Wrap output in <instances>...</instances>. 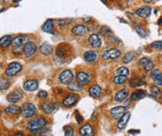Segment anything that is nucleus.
<instances>
[{
  "instance_id": "20e7f679",
  "label": "nucleus",
  "mask_w": 162,
  "mask_h": 136,
  "mask_svg": "<svg viewBox=\"0 0 162 136\" xmlns=\"http://www.w3.org/2000/svg\"><path fill=\"white\" fill-rule=\"evenodd\" d=\"M121 55V51L118 49H110L102 53V59L104 61H112L118 59Z\"/></svg>"
},
{
  "instance_id": "37998d69",
  "label": "nucleus",
  "mask_w": 162,
  "mask_h": 136,
  "mask_svg": "<svg viewBox=\"0 0 162 136\" xmlns=\"http://www.w3.org/2000/svg\"><path fill=\"white\" fill-rule=\"evenodd\" d=\"M76 119L77 121L78 124H81L83 122V118L81 117V115L78 113V111H76Z\"/></svg>"
},
{
  "instance_id": "c85d7f7f",
  "label": "nucleus",
  "mask_w": 162,
  "mask_h": 136,
  "mask_svg": "<svg viewBox=\"0 0 162 136\" xmlns=\"http://www.w3.org/2000/svg\"><path fill=\"white\" fill-rule=\"evenodd\" d=\"M41 107L43 109V111L47 114V115H50L51 114L54 109H55V104L54 103H42L41 104Z\"/></svg>"
},
{
  "instance_id": "4c0bfd02",
  "label": "nucleus",
  "mask_w": 162,
  "mask_h": 136,
  "mask_svg": "<svg viewBox=\"0 0 162 136\" xmlns=\"http://www.w3.org/2000/svg\"><path fill=\"white\" fill-rule=\"evenodd\" d=\"M68 90L71 91V92H81L82 91L80 85L78 83H73V82L68 85Z\"/></svg>"
},
{
  "instance_id": "f3484780",
  "label": "nucleus",
  "mask_w": 162,
  "mask_h": 136,
  "mask_svg": "<svg viewBox=\"0 0 162 136\" xmlns=\"http://www.w3.org/2000/svg\"><path fill=\"white\" fill-rule=\"evenodd\" d=\"M89 43H90L91 47H92L94 49H99L102 47V40H101L100 36L96 34H92L90 35Z\"/></svg>"
},
{
  "instance_id": "3c124183",
  "label": "nucleus",
  "mask_w": 162,
  "mask_h": 136,
  "mask_svg": "<svg viewBox=\"0 0 162 136\" xmlns=\"http://www.w3.org/2000/svg\"><path fill=\"white\" fill-rule=\"evenodd\" d=\"M157 1H158V0H157Z\"/></svg>"
},
{
  "instance_id": "393cba45",
  "label": "nucleus",
  "mask_w": 162,
  "mask_h": 136,
  "mask_svg": "<svg viewBox=\"0 0 162 136\" xmlns=\"http://www.w3.org/2000/svg\"><path fill=\"white\" fill-rule=\"evenodd\" d=\"M146 96V92L144 90H137L135 92H133L130 94V100L131 101H138L141 100L143 98H144Z\"/></svg>"
},
{
  "instance_id": "e433bc0d",
  "label": "nucleus",
  "mask_w": 162,
  "mask_h": 136,
  "mask_svg": "<svg viewBox=\"0 0 162 136\" xmlns=\"http://www.w3.org/2000/svg\"><path fill=\"white\" fill-rule=\"evenodd\" d=\"M150 90H151V92H152V94H153L154 96L159 97V98H160V97H161V95H162L161 91H160V89H159L157 85L152 86Z\"/></svg>"
},
{
  "instance_id": "9d476101",
  "label": "nucleus",
  "mask_w": 162,
  "mask_h": 136,
  "mask_svg": "<svg viewBox=\"0 0 162 136\" xmlns=\"http://www.w3.org/2000/svg\"><path fill=\"white\" fill-rule=\"evenodd\" d=\"M139 65L143 68V70H144L145 72L152 71L155 67L153 62L151 60H149L148 58H146V57H143V58H141L139 60Z\"/></svg>"
},
{
  "instance_id": "5701e85b",
  "label": "nucleus",
  "mask_w": 162,
  "mask_h": 136,
  "mask_svg": "<svg viewBox=\"0 0 162 136\" xmlns=\"http://www.w3.org/2000/svg\"><path fill=\"white\" fill-rule=\"evenodd\" d=\"M151 77H152L153 81L156 83V85L162 86V73H160L159 70H158V69L153 70L151 73Z\"/></svg>"
},
{
  "instance_id": "9b49d317",
  "label": "nucleus",
  "mask_w": 162,
  "mask_h": 136,
  "mask_svg": "<svg viewBox=\"0 0 162 136\" xmlns=\"http://www.w3.org/2000/svg\"><path fill=\"white\" fill-rule=\"evenodd\" d=\"M76 81L79 85L81 86H85L87 84H89L90 80H91V76L88 73L84 72V71H81V72H78L77 75H76Z\"/></svg>"
},
{
  "instance_id": "b1692460",
  "label": "nucleus",
  "mask_w": 162,
  "mask_h": 136,
  "mask_svg": "<svg viewBox=\"0 0 162 136\" xmlns=\"http://www.w3.org/2000/svg\"><path fill=\"white\" fill-rule=\"evenodd\" d=\"M135 13H136L139 17L145 19V18H147V17L150 16V14H151V8H150V7H144V8H138V9L135 11Z\"/></svg>"
},
{
  "instance_id": "f704fd0d",
  "label": "nucleus",
  "mask_w": 162,
  "mask_h": 136,
  "mask_svg": "<svg viewBox=\"0 0 162 136\" xmlns=\"http://www.w3.org/2000/svg\"><path fill=\"white\" fill-rule=\"evenodd\" d=\"M134 58H135L134 53H133L132 51H130V52H127V53L123 56L122 61H123V63H124V64H129V63H130L131 61H133V60H134Z\"/></svg>"
},
{
  "instance_id": "ea45409f",
  "label": "nucleus",
  "mask_w": 162,
  "mask_h": 136,
  "mask_svg": "<svg viewBox=\"0 0 162 136\" xmlns=\"http://www.w3.org/2000/svg\"><path fill=\"white\" fill-rule=\"evenodd\" d=\"M151 48L154 50H162V41H155L151 44Z\"/></svg>"
},
{
  "instance_id": "a878e982",
  "label": "nucleus",
  "mask_w": 162,
  "mask_h": 136,
  "mask_svg": "<svg viewBox=\"0 0 162 136\" xmlns=\"http://www.w3.org/2000/svg\"><path fill=\"white\" fill-rule=\"evenodd\" d=\"M89 93L93 98H99L101 96V94H102V89L98 84H94L90 88Z\"/></svg>"
},
{
  "instance_id": "4be33fe9",
  "label": "nucleus",
  "mask_w": 162,
  "mask_h": 136,
  "mask_svg": "<svg viewBox=\"0 0 162 136\" xmlns=\"http://www.w3.org/2000/svg\"><path fill=\"white\" fill-rule=\"evenodd\" d=\"M42 30L46 33H49V34H54V26H53V21L51 19H49L47 20L44 24L41 26Z\"/></svg>"
},
{
  "instance_id": "39448f33",
  "label": "nucleus",
  "mask_w": 162,
  "mask_h": 136,
  "mask_svg": "<svg viewBox=\"0 0 162 136\" xmlns=\"http://www.w3.org/2000/svg\"><path fill=\"white\" fill-rule=\"evenodd\" d=\"M36 112V107L31 102H25L22 107L23 118H31Z\"/></svg>"
},
{
  "instance_id": "4468645a",
  "label": "nucleus",
  "mask_w": 162,
  "mask_h": 136,
  "mask_svg": "<svg viewBox=\"0 0 162 136\" xmlns=\"http://www.w3.org/2000/svg\"><path fill=\"white\" fill-rule=\"evenodd\" d=\"M24 89L26 92H30L36 91L38 89V81L34 79H30V80L25 81L24 84Z\"/></svg>"
},
{
  "instance_id": "2f4dec72",
  "label": "nucleus",
  "mask_w": 162,
  "mask_h": 136,
  "mask_svg": "<svg viewBox=\"0 0 162 136\" xmlns=\"http://www.w3.org/2000/svg\"><path fill=\"white\" fill-rule=\"evenodd\" d=\"M134 28H135V31L140 34L142 37H145L147 35V32L145 31V29L139 24H134Z\"/></svg>"
},
{
  "instance_id": "c9c22d12",
  "label": "nucleus",
  "mask_w": 162,
  "mask_h": 136,
  "mask_svg": "<svg viewBox=\"0 0 162 136\" xmlns=\"http://www.w3.org/2000/svg\"><path fill=\"white\" fill-rule=\"evenodd\" d=\"M100 33L102 34V35H103L104 37H108L109 35L112 34V29L109 28L108 26L104 25V26H102L101 27V30H100Z\"/></svg>"
},
{
  "instance_id": "f8f14e48",
  "label": "nucleus",
  "mask_w": 162,
  "mask_h": 136,
  "mask_svg": "<svg viewBox=\"0 0 162 136\" xmlns=\"http://www.w3.org/2000/svg\"><path fill=\"white\" fill-rule=\"evenodd\" d=\"M125 112H126L125 106H117V107H114L110 110V115L115 119H119L124 115Z\"/></svg>"
},
{
  "instance_id": "09e8293b",
  "label": "nucleus",
  "mask_w": 162,
  "mask_h": 136,
  "mask_svg": "<svg viewBox=\"0 0 162 136\" xmlns=\"http://www.w3.org/2000/svg\"><path fill=\"white\" fill-rule=\"evenodd\" d=\"M102 2H106V1H108V0H102Z\"/></svg>"
},
{
  "instance_id": "423d86ee",
  "label": "nucleus",
  "mask_w": 162,
  "mask_h": 136,
  "mask_svg": "<svg viewBox=\"0 0 162 136\" xmlns=\"http://www.w3.org/2000/svg\"><path fill=\"white\" fill-rule=\"evenodd\" d=\"M22 69H23V66L21 64L14 62V63H10L8 65L5 73H6V76H13L16 74H18L20 71H22Z\"/></svg>"
},
{
  "instance_id": "a19ab883",
  "label": "nucleus",
  "mask_w": 162,
  "mask_h": 136,
  "mask_svg": "<svg viewBox=\"0 0 162 136\" xmlns=\"http://www.w3.org/2000/svg\"><path fill=\"white\" fill-rule=\"evenodd\" d=\"M65 136H74V130L70 126L65 127Z\"/></svg>"
},
{
  "instance_id": "7c9ffc66",
  "label": "nucleus",
  "mask_w": 162,
  "mask_h": 136,
  "mask_svg": "<svg viewBox=\"0 0 162 136\" xmlns=\"http://www.w3.org/2000/svg\"><path fill=\"white\" fill-rule=\"evenodd\" d=\"M10 86V81L7 77H0V91H5Z\"/></svg>"
},
{
  "instance_id": "8fccbe9b",
  "label": "nucleus",
  "mask_w": 162,
  "mask_h": 136,
  "mask_svg": "<svg viewBox=\"0 0 162 136\" xmlns=\"http://www.w3.org/2000/svg\"><path fill=\"white\" fill-rule=\"evenodd\" d=\"M40 136H46V135H44V134H43V135H40Z\"/></svg>"
},
{
  "instance_id": "cd10ccee",
  "label": "nucleus",
  "mask_w": 162,
  "mask_h": 136,
  "mask_svg": "<svg viewBox=\"0 0 162 136\" xmlns=\"http://www.w3.org/2000/svg\"><path fill=\"white\" fill-rule=\"evenodd\" d=\"M22 110V108L18 105H15V104H12V105H9L8 106L6 109H5V112L8 113V114H11V115H16L18 113H20Z\"/></svg>"
},
{
  "instance_id": "c03bdc74",
  "label": "nucleus",
  "mask_w": 162,
  "mask_h": 136,
  "mask_svg": "<svg viewBox=\"0 0 162 136\" xmlns=\"http://www.w3.org/2000/svg\"><path fill=\"white\" fill-rule=\"evenodd\" d=\"M23 135H24L23 132H17V133H14L12 136H23Z\"/></svg>"
},
{
  "instance_id": "473e14b6",
  "label": "nucleus",
  "mask_w": 162,
  "mask_h": 136,
  "mask_svg": "<svg viewBox=\"0 0 162 136\" xmlns=\"http://www.w3.org/2000/svg\"><path fill=\"white\" fill-rule=\"evenodd\" d=\"M127 77L128 76H116L113 79V82L116 85H122L127 81V79H128Z\"/></svg>"
},
{
  "instance_id": "bb28decb",
  "label": "nucleus",
  "mask_w": 162,
  "mask_h": 136,
  "mask_svg": "<svg viewBox=\"0 0 162 136\" xmlns=\"http://www.w3.org/2000/svg\"><path fill=\"white\" fill-rule=\"evenodd\" d=\"M129 84L132 88H138V87L144 85V80L141 77H133V78L130 79Z\"/></svg>"
},
{
  "instance_id": "aec40b11",
  "label": "nucleus",
  "mask_w": 162,
  "mask_h": 136,
  "mask_svg": "<svg viewBox=\"0 0 162 136\" xmlns=\"http://www.w3.org/2000/svg\"><path fill=\"white\" fill-rule=\"evenodd\" d=\"M83 57L85 59V61L90 62V63H93L97 60L98 57V51L96 50H88L83 54Z\"/></svg>"
},
{
  "instance_id": "412c9836",
  "label": "nucleus",
  "mask_w": 162,
  "mask_h": 136,
  "mask_svg": "<svg viewBox=\"0 0 162 136\" xmlns=\"http://www.w3.org/2000/svg\"><path fill=\"white\" fill-rule=\"evenodd\" d=\"M129 95V91L127 89H121L115 95V101L117 102H123Z\"/></svg>"
},
{
  "instance_id": "6e6552de",
  "label": "nucleus",
  "mask_w": 162,
  "mask_h": 136,
  "mask_svg": "<svg viewBox=\"0 0 162 136\" xmlns=\"http://www.w3.org/2000/svg\"><path fill=\"white\" fill-rule=\"evenodd\" d=\"M23 97H24V92L22 90L17 89L7 96V101L11 103H15V102H20L23 99Z\"/></svg>"
},
{
  "instance_id": "2eb2a0df",
  "label": "nucleus",
  "mask_w": 162,
  "mask_h": 136,
  "mask_svg": "<svg viewBox=\"0 0 162 136\" xmlns=\"http://www.w3.org/2000/svg\"><path fill=\"white\" fill-rule=\"evenodd\" d=\"M78 95L75 94V93H72V94H69L65 97L63 101V104L65 106H67V107H71L73 106L75 103H76V102L78 101Z\"/></svg>"
},
{
  "instance_id": "a211bd4d",
  "label": "nucleus",
  "mask_w": 162,
  "mask_h": 136,
  "mask_svg": "<svg viewBox=\"0 0 162 136\" xmlns=\"http://www.w3.org/2000/svg\"><path fill=\"white\" fill-rule=\"evenodd\" d=\"M78 133L80 136H93V128L91 124H85L79 129Z\"/></svg>"
},
{
  "instance_id": "dca6fc26",
  "label": "nucleus",
  "mask_w": 162,
  "mask_h": 136,
  "mask_svg": "<svg viewBox=\"0 0 162 136\" xmlns=\"http://www.w3.org/2000/svg\"><path fill=\"white\" fill-rule=\"evenodd\" d=\"M130 118V112H125L124 115L119 118L118 123V130H124L129 122Z\"/></svg>"
},
{
  "instance_id": "72a5a7b5",
  "label": "nucleus",
  "mask_w": 162,
  "mask_h": 136,
  "mask_svg": "<svg viewBox=\"0 0 162 136\" xmlns=\"http://www.w3.org/2000/svg\"><path fill=\"white\" fill-rule=\"evenodd\" d=\"M129 69L125 66H120L116 70V74L117 76H129Z\"/></svg>"
},
{
  "instance_id": "7ed1b4c3",
  "label": "nucleus",
  "mask_w": 162,
  "mask_h": 136,
  "mask_svg": "<svg viewBox=\"0 0 162 136\" xmlns=\"http://www.w3.org/2000/svg\"><path fill=\"white\" fill-rule=\"evenodd\" d=\"M25 36L24 35H18L16 36L12 42H11V45H12V51L13 53H15L16 55H19L22 53V51H24V41L25 40Z\"/></svg>"
},
{
  "instance_id": "de8ad7c7",
  "label": "nucleus",
  "mask_w": 162,
  "mask_h": 136,
  "mask_svg": "<svg viewBox=\"0 0 162 136\" xmlns=\"http://www.w3.org/2000/svg\"><path fill=\"white\" fill-rule=\"evenodd\" d=\"M19 1H21V0H14V1H13V2H15V3H18V2H19Z\"/></svg>"
},
{
  "instance_id": "a18cd8bd",
  "label": "nucleus",
  "mask_w": 162,
  "mask_h": 136,
  "mask_svg": "<svg viewBox=\"0 0 162 136\" xmlns=\"http://www.w3.org/2000/svg\"><path fill=\"white\" fill-rule=\"evenodd\" d=\"M129 133H140V131H133V130H130V131H129Z\"/></svg>"
},
{
  "instance_id": "49530a36",
  "label": "nucleus",
  "mask_w": 162,
  "mask_h": 136,
  "mask_svg": "<svg viewBox=\"0 0 162 136\" xmlns=\"http://www.w3.org/2000/svg\"><path fill=\"white\" fill-rule=\"evenodd\" d=\"M144 3H151L152 2V0H143Z\"/></svg>"
},
{
  "instance_id": "0eeeda50",
  "label": "nucleus",
  "mask_w": 162,
  "mask_h": 136,
  "mask_svg": "<svg viewBox=\"0 0 162 136\" xmlns=\"http://www.w3.org/2000/svg\"><path fill=\"white\" fill-rule=\"evenodd\" d=\"M37 50V46L34 42L33 41H28L25 43L24 45V53L25 55V57L27 58H30L34 55V53L36 52Z\"/></svg>"
},
{
  "instance_id": "f03ea898",
  "label": "nucleus",
  "mask_w": 162,
  "mask_h": 136,
  "mask_svg": "<svg viewBox=\"0 0 162 136\" xmlns=\"http://www.w3.org/2000/svg\"><path fill=\"white\" fill-rule=\"evenodd\" d=\"M47 119L44 118V117H35L32 118L28 124H27V129L30 130V131H36V130H39L41 128H43L44 126H46L47 124Z\"/></svg>"
},
{
  "instance_id": "6ab92c4d",
  "label": "nucleus",
  "mask_w": 162,
  "mask_h": 136,
  "mask_svg": "<svg viewBox=\"0 0 162 136\" xmlns=\"http://www.w3.org/2000/svg\"><path fill=\"white\" fill-rule=\"evenodd\" d=\"M39 51H40V53H41L42 55L48 56V55H50V54L52 53V51H53V47H52V45H50V44L45 42V43H43V44L40 46Z\"/></svg>"
},
{
  "instance_id": "1a4fd4ad",
  "label": "nucleus",
  "mask_w": 162,
  "mask_h": 136,
  "mask_svg": "<svg viewBox=\"0 0 162 136\" xmlns=\"http://www.w3.org/2000/svg\"><path fill=\"white\" fill-rule=\"evenodd\" d=\"M73 79H74V75H73V73L70 70L63 71L60 74V76H59L60 82L62 84H64V85H67V86L73 82Z\"/></svg>"
},
{
  "instance_id": "f257e3e1",
  "label": "nucleus",
  "mask_w": 162,
  "mask_h": 136,
  "mask_svg": "<svg viewBox=\"0 0 162 136\" xmlns=\"http://www.w3.org/2000/svg\"><path fill=\"white\" fill-rule=\"evenodd\" d=\"M71 54V47L68 44H60L57 48H56V51H55V57L58 59V61L64 62L66 60V58Z\"/></svg>"
},
{
  "instance_id": "58836bf2",
  "label": "nucleus",
  "mask_w": 162,
  "mask_h": 136,
  "mask_svg": "<svg viewBox=\"0 0 162 136\" xmlns=\"http://www.w3.org/2000/svg\"><path fill=\"white\" fill-rule=\"evenodd\" d=\"M73 19H70V18H65V19H60L59 21H58V25L59 26H61V27H64L65 25H67V24H71V23H73Z\"/></svg>"
},
{
  "instance_id": "c756f323",
  "label": "nucleus",
  "mask_w": 162,
  "mask_h": 136,
  "mask_svg": "<svg viewBox=\"0 0 162 136\" xmlns=\"http://www.w3.org/2000/svg\"><path fill=\"white\" fill-rule=\"evenodd\" d=\"M12 42L11 36L10 35H4L0 38V46L2 48H7L8 47Z\"/></svg>"
},
{
  "instance_id": "ddd939ff",
  "label": "nucleus",
  "mask_w": 162,
  "mask_h": 136,
  "mask_svg": "<svg viewBox=\"0 0 162 136\" xmlns=\"http://www.w3.org/2000/svg\"><path fill=\"white\" fill-rule=\"evenodd\" d=\"M72 33L76 35H78V36H83L89 33V28L86 25L78 24L72 28Z\"/></svg>"
},
{
  "instance_id": "79ce46f5",
  "label": "nucleus",
  "mask_w": 162,
  "mask_h": 136,
  "mask_svg": "<svg viewBox=\"0 0 162 136\" xmlns=\"http://www.w3.org/2000/svg\"><path fill=\"white\" fill-rule=\"evenodd\" d=\"M37 96H38V98H40V99H46V98L48 97V92H47L46 91H40V92H38Z\"/></svg>"
}]
</instances>
